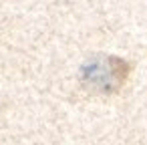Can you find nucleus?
I'll return each mask as SVG.
<instances>
[{
  "instance_id": "1",
  "label": "nucleus",
  "mask_w": 147,
  "mask_h": 145,
  "mask_svg": "<svg viewBox=\"0 0 147 145\" xmlns=\"http://www.w3.org/2000/svg\"><path fill=\"white\" fill-rule=\"evenodd\" d=\"M125 63H121L119 59H111V57H95L91 63H87L83 67V79L85 83H89L91 87L99 89V91H113L115 87L121 85L123 77H125Z\"/></svg>"
}]
</instances>
